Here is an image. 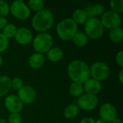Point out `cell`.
Returning <instances> with one entry per match:
<instances>
[{"mask_svg": "<svg viewBox=\"0 0 123 123\" xmlns=\"http://www.w3.org/2000/svg\"><path fill=\"white\" fill-rule=\"evenodd\" d=\"M81 123H95V121L91 117H85L81 121Z\"/></svg>", "mask_w": 123, "mask_h": 123, "instance_id": "34", "label": "cell"}, {"mask_svg": "<svg viewBox=\"0 0 123 123\" xmlns=\"http://www.w3.org/2000/svg\"><path fill=\"white\" fill-rule=\"evenodd\" d=\"M77 29L78 26L75 22L71 18H67L63 19L58 24L56 32L61 39L63 40H71L77 32Z\"/></svg>", "mask_w": 123, "mask_h": 123, "instance_id": "3", "label": "cell"}, {"mask_svg": "<svg viewBox=\"0 0 123 123\" xmlns=\"http://www.w3.org/2000/svg\"><path fill=\"white\" fill-rule=\"evenodd\" d=\"M9 13V4L3 1L0 0V17L6 16Z\"/></svg>", "mask_w": 123, "mask_h": 123, "instance_id": "26", "label": "cell"}, {"mask_svg": "<svg viewBox=\"0 0 123 123\" xmlns=\"http://www.w3.org/2000/svg\"><path fill=\"white\" fill-rule=\"evenodd\" d=\"M95 123H105L102 119H100V120H97L96 122H95Z\"/></svg>", "mask_w": 123, "mask_h": 123, "instance_id": "37", "label": "cell"}, {"mask_svg": "<svg viewBox=\"0 0 123 123\" xmlns=\"http://www.w3.org/2000/svg\"><path fill=\"white\" fill-rule=\"evenodd\" d=\"M2 62H3V60H2V58H1V55H0V66H1V64H2Z\"/></svg>", "mask_w": 123, "mask_h": 123, "instance_id": "39", "label": "cell"}, {"mask_svg": "<svg viewBox=\"0 0 123 123\" xmlns=\"http://www.w3.org/2000/svg\"><path fill=\"white\" fill-rule=\"evenodd\" d=\"M110 38L114 43H120L123 38V30L121 27H118L111 30L110 32Z\"/></svg>", "mask_w": 123, "mask_h": 123, "instance_id": "21", "label": "cell"}, {"mask_svg": "<svg viewBox=\"0 0 123 123\" xmlns=\"http://www.w3.org/2000/svg\"><path fill=\"white\" fill-rule=\"evenodd\" d=\"M101 89L102 84L100 81L94 79H89L84 83V90L86 91V94L95 95L99 93Z\"/></svg>", "mask_w": 123, "mask_h": 123, "instance_id": "14", "label": "cell"}, {"mask_svg": "<svg viewBox=\"0 0 123 123\" xmlns=\"http://www.w3.org/2000/svg\"><path fill=\"white\" fill-rule=\"evenodd\" d=\"M70 93L74 97H79L84 92V86L81 84L74 82L71 84L69 88Z\"/></svg>", "mask_w": 123, "mask_h": 123, "instance_id": "23", "label": "cell"}, {"mask_svg": "<svg viewBox=\"0 0 123 123\" xmlns=\"http://www.w3.org/2000/svg\"><path fill=\"white\" fill-rule=\"evenodd\" d=\"M72 40H73L74 43L77 46H79V47H83V46L86 45L89 41V39H88V37L86 36V35L82 32H76Z\"/></svg>", "mask_w": 123, "mask_h": 123, "instance_id": "19", "label": "cell"}, {"mask_svg": "<svg viewBox=\"0 0 123 123\" xmlns=\"http://www.w3.org/2000/svg\"><path fill=\"white\" fill-rule=\"evenodd\" d=\"M9 123H21L22 117L19 113H11L8 117Z\"/></svg>", "mask_w": 123, "mask_h": 123, "instance_id": "29", "label": "cell"}, {"mask_svg": "<svg viewBox=\"0 0 123 123\" xmlns=\"http://www.w3.org/2000/svg\"><path fill=\"white\" fill-rule=\"evenodd\" d=\"M68 74L71 80L82 84L89 79L90 68L83 61H73L68 66Z\"/></svg>", "mask_w": 123, "mask_h": 123, "instance_id": "1", "label": "cell"}, {"mask_svg": "<svg viewBox=\"0 0 123 123\" xmlns=\"http://www.w3.org/2000/svg\"><path fill=\"white\" fill-rule=\"evenodd\" d=\"M63 54L62 50L58 47L51 48L47 53L48 58L53 62H56L60 61L63 58Z\"/></svg>", "mask_w": 123, "mask_h": 123, "instance_id": "16", "label": "cell"}, {"mask_svg": "<svg viewBox=\"0 0 123 123\" xmlns=\"http://www.w3.org/2000/svg\"><path fill=\"white\" fill-rule=\"evenodd\" d=\"M53 45V37L46 32L38 34L33 40L34 49L39 53H47Z\"/></svg>", "mask_w": 123, "mask_h": 123, "instance_id": "5", "label": "cell"}, {"mask_svg": "<svg viewBox=\"0 0 123 123\" xmlns=\"http://www.w3.org/2000/svg\"><path fill=\"white\" fill-rule=\"evenodd\" d=\"M9 11L14 17L19 19H26L30 14V9L28 6L19 0L14 1L12 3Z\"/></svg>", "mask_w": 123, "mask_h": 123, "instance_id": "7", "label": "cell"}, {"mask_svg": "<svg viewBox=\"0 0 123 123\" xmlns=\"http://www.w3.org/2000/svg\"><path fill=\"white\" fill-rule=\"evenodd\" d=\"M4 105L6 110L11 113H18L22 110L23 107V103L17 96L14 94L9 95L5 98Z\"/></svg>", "mask_w": 123, "mask_h": 123, "instance_id": "11", "label": "cell"}, {"mask_svg": "<svg viewBox=\"0 0 123 123\" xmlns=\"http://www.w3.org/2000/svg\"><path fill=\"white\" fill-rule=\"evenodd\" d=\"M116 62L117 63V64L123 67V50L119 51L117 55H116Z\"/></svg>", "mask_w": 123, "mask_h": 123, "instance_id": "32", "label": "cell"}, {"mask_svg": "<svg viewBox=\"0 0 123 123\" xmlns=\"http://www.w3.org/2000/svg\"><path fill=\"white\" fill-rule=\"evenodd\" d=\"M112 123H122V120H121L120 119H119V118L116 117V118L112 121Z\"/></svg>", "mask_w": 123, "mask_h": 123, "instance_id": "36", "label": "cell"}, {"mask_svg": "<svg viewBox=\"0 0 123 123\" xmlns=\"http://www.w3.org/2000/svg\"><path fill=\"white\" fill-rule=\"evenodd\" d=\"M101 119L105 123H112L117 117V110L115 107L110 103L104 104L99 111Z\"/></svg>", "mask_w": 123, "mask_h": 123, "instance_id": "12", "label": "cell"}, {"mask_svg": "<svg viewBox=\"0 0 123 123\" xmlns=\"http://www.w3.org/2000/svg\"><path fill=\"white\" fill-rule=\"evenodd\" d=\"M9 45L8 39L2 34L0 33V53L5 51Z\"/></svg>", "mask_w": 123, "mask_h": 123, "instance_id": "28", "label": "cell"}, {"mask_svg": "<svg viewBox=\"0 0 123 123\" xmlns=\"http://www.w3.org/2000/svg\"><path fill=\"white\" fill-rule=\"evenodd\" d=\"M110 6L112 11L117 13L123 12V0H112L110 1Z\"/></svg>", "mask_w": 123, "mask_h": 123, "instance_id": "25", "label": "cell"}, {"mask_svg": "<svg viewBox=\"0 0 123 123\" xmlns=\"http://www.w3.org/2000/svg\"><path fill=\"white\" fill-rule=\"evenodd\" d=\"M32 33L27 27H20L17 30L14 35L16 41L21 45H27L32 40Z\"/></svg>", "mask_w": 123, "mask_h": 123, "instance_id": "13", "label": "cell"}, {"mask_svg": "<svg viewBox=\"0 0 123 123\" xmlns=\"http://www.w3.org/2000/svg\"><path fill=\"white\" fill-rule=\"evenodd\" d=\"M0 123H6V120L4 118H0Z\"/></svg>", "mask_w": 123, "mask_h": 123, "instance_id": "38", "label": "cell"}, {"mask_svg": "<svg viewBox=\"0 0 123 123\" xmlns=\"http://www.w3.org/2000/svg\"><path fill=\"white\" fill-rule=\"evenodd\" d=\"M110 75V68L104 62H95L90 68V76L97 81H103L107 79Z\"/></svg>", "mask_w": 123, "mask_h": 123, "instance_id": "6", "label": "cell"}, {"mask_svg": "<svg viewBox=\"0 0 123 123\" xmlns=\"http://www.w3.org/2000/svg\"><path fill=\"white\" fill-rule=\"evenodd\" d=\"M94 9H95V12H96V14L97 15H100V14H102L105 12V6L102 4H97L94 6Z\"/></svg>", "mask_w": 123, "mask_h": 123, "instance_id": "31", "label": "cell"}, {"mask_svg": "<svg viewBox=\"0 0 123 123\" xmlns=\"http://www.w3.org/2000/svg\"><path fill=\"white\" fill-rule=\"evenodd\" d=\"M84 11L86 12V17H87L88 19L94 18V17H96L97 16V14H96V12H95L94 6H88Z\"/></svg>", "mask_w": 123, "mask_h": 123, "instance_id": "30", "label": "cell"}, {"mask_svg": "<svg viewBox=\"0 0 123 123\" xmlns=\"http://www.w3.org/2000/svg\"><path fill=\"white\" fill-rule=\"evenodd\" d=\"M123 70H121L120 72V74H119V79H120V81L121 83L123 82Z\"/></svg>", "mask_w": 123, "mask_h": 123, "instance_id": "35", "label": "cell"}, {"mask_svg": "<svg viewBox=\"0 0 123 123\" xmlns=\"http://www.w3.org/2000/svg\"><path fill=\"white\" fill-rule=\"evenodd\" d=\"M11 88V79L7 76H0V97L5 95Z\"/></svg>", "mask_w": 123, "mask_h": 123, "instance_id": "17", "label": "cell"}, {"mask_svg": "<svg viewBox=\"0 0 123 123\" xmlns=\"http://www.w3.org/2000/svg\"><path fill=\"white\" fill-rule=\"evenodd\" d=\"M7 24V20L3 17H0V30H3L5 25Z\"/></svg>", "mask_w": 123, "mask_h": 123, "instance_id": "33", "label": "cell"}, {"mask_svg": "<svg viewBox=\"0 0 123 123\" xmlns=\"http://www.w3.org/2000/svg\"><path fill=\"white\" fill-rule=\"evenodd\" d=\"M53 22L54 17L53 13L48 9H43L37 12L33 17L32 25L35 30L44 32L53 26Z\"/></svg>", "mask_w": 123, "mask_h": 123, "instance_id": "2", "label": "cell"}, {"mask_svg": "<svg viewBox=\"0 0 123 123\" xmlns=\"http://www.w3.org/2000/svg\"><path fill=\"white\" fill-rule=\"evenodd\" d=\"M78 105L84 110H92L98 105V99L96 95L84 94L79 98Z\"/></svg>", "mask_w": 123, "mask_h": 123, "instance_id": "9", "label": "cell"}, {"mask_svg": "<svg viewBox=\"0 0 123 123\" xmlns=\"http://www.w3.org/2000/svg\"><path fill=\"white\" fill-rule=\"evenodd\" d=\"M84 30L86 36L92 39H98L104 33V27L100 19L97 17L88 19L84 23Z\"/></svg>", "mask_w": 123, "mask_h": 123, "instance_id": "4", "label": "cell"}, {"mask_svg": "<svg viewBox=\"0 0 123 123\" xmlns=\"http://www.w3.org/2000/svg\"><path fill=\"white\" fill-rule=\"evenodd\" d=\"M23 81L21 79L15 77L11 79V87H12L15 90H19L23 86Z\"/></svg>", "mask_w": 123, "mask_h": 123, "instance_id": "27", "label": "cell"}, {"mask_svg": "<svg viewBox=\"0 0 123 123\" xmlns=\"http://www.w3.org/2000/svg\"><path fill=\"white\" fill-rule=\"evenodd\" d=\"M75 23L79 24V25H83L84 24L86 20L88 19L86 12L84 10L81 9H78L74 11V14H73V19H72Z\"/></svg>", "mask_w": 123, "mask_h": 123, "instance_id": "18", "label": "cell"}, {"mask_svg": "<svg viewBox=\"0 0 123 123\" xmlns=\"http://www.w3.org/2000/svg\"><path fill=\"white\" fill-rule=\"evenodd\" d=\"M28 7L36 12H39L44 8V2L42 0H30L28 1Z\"/></svg>", "mask_w": 123, "mask_h": 123, "instance_id": "24", "label": "cell"}, {"mask_svg": "<svg viewBox=\"0 0 123 123\" xmlns=\"http://www.w3.org/2000/svg\"><path fill=\"white\" fill-rule=\"evenodd\" d=\"M100 21L103 27L112 30L120 27L122 22V19L120 14L112 10H110L103 14Z\"/></svg>", "mask_w": 123, "mask_h": 123, "instance_id": "8", "label": "cell"}, {"mask_svg": "<svg viewBox=\"0 0 123 123\" xmlns=\"http://www.w3.org/2000/svg\"><path fill=\"white\" fill-rule=\"evenodd\" d=\"M79 108L76 105L71 104L67 106L64 110V116L68 119H73L78 115Z\"/></svg>", "mask_w": 123, "mask_h": 123, "instance_id": "20", "label": "cell"}, {"mask_svg": "<svg viewBox=\"0 0 123 123\" xmlns=\"http://www.w3.org/2000/svg\"><path fill=\"white\" fill-rule=\"evenodd\" d=\"M17 27L14 25L9 23L5 25V27L3 28V32L2 34L8 39V38H12L14 37L16 32H17Z\"/></svg>", "mask_w": 123, "mask_h": 123, "instance_id": "22", "label": "cell"}, {"mask_svg": "<svg viewBox=\"0 0 123 123\" xmlns=\"http://www.w3.org/2000/svg\"><path fill=\"white\" fill-rule=\"evenodd\" d=\"M45 62V58L43 54L39 53H35L31 55L29 58V64L30 66L35 69L40 68L43 66Z\"/></svg>", "mask_w": 123, "mask_h": 123, "instance_id": "15", "label": "cell"}, {"mask_svg": "<svg viewBox=\"0 0 123 123\" xmlns=\"http://www.w3.org/2000/svg\"><path fill=\"white\" fill-rule=\"evenodd\" d=\"M17 97L22 103L30 104L34 102L36 97L35 89L30 86L25 85L19 89L17 92Z\"/></svg>", "mask_w": 123, "mask_h": 123, "instance_id": "10", "label": "cell"}]
</instances>
